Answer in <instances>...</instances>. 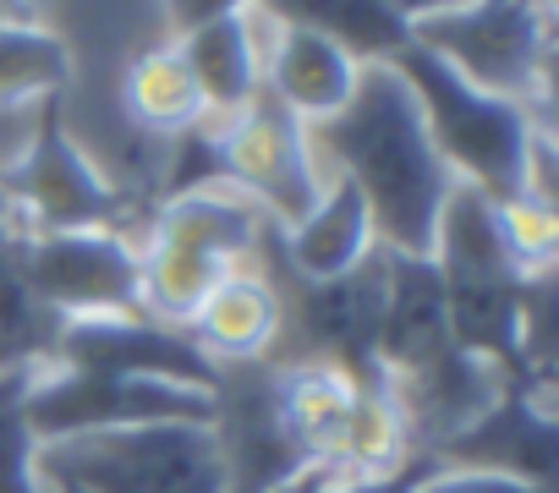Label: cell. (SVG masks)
Instances as JSON below:
<instances>
[{
  "mask_svg": "<svg viewBox=\"0 0 559 493\" xmlns=\"http://www.w3.org/2000/svg\"><path fill=\"white\" fill-rule=\"evenodd\" d=\"M493 208V230L504 241V253L537 275V269H554L559 258V203L537 197V192H515L504 203H488Z\"/></svg>",
  "mask_w": 559,
  "mask_h": 493,
  "instance_id": "26",
  "label": "cell"
},
{
  "mask_svg": "<svg viewBox=\"0 0 559 493\" xmlns=\"http://www.w3.org/2000/svg\"><path fill=\"white\" fill-rule=\"evenodd\" d=\"M34 471L83 493H225L214 433L198 422H148L39 444Z\"/></svg>",
  "mask_w": 559,
  "mask_h": 493,
  "instance_id": "8",
  "label": "cell"
},
{
  "mask_svg": "<svg viewBox=\"0 0 559 493\" xmlns=\"http://www.w3.org/2000/svg\"><path fill=\"white\" fill-rule=\"evenodd\" d=\"M308 143H319L362 192L384 253L433 258L439 214L455 176L433 154L423 110L395 67H362L352 99L330 121L308 127Z\"/></svg>",
  "mask_w": 559,
  "mask_h": 493,
  "instance_id": "1",
  "label": "cell"
},
{
  "mask_svg": "<svg viewBox=\"0 0 559 493\" xmlns=\"http://www.w3.org/2000/svg\"><path fill=\"white\" fill-rule=\"evenodd\" d=\"M412 45L472 88L521 105L537 132H554V0H472L417 23Z\"/></svg>",
  "mask_w": 559,
  "mask_h": 493,
  "instance_id": "7",
  "label": "cell"
},
{
  "mask_svg": "<svg viewBox=\"0 0 559 493\" xmlns=\"http://www.w3.org/2000/svg\"><path fill=\"white\" fill-rule=\"evenodd\" d=\"M56 368L72 373H116V378H165V384H187L214 395L219 384V362L170 324H154L143 313H121V318H67Z\"/></svg>",
  "mask_w": 559,
  "mask_h": 493,
  "instance_id": "15",
  "label": "cell"
},
{
  "mask_svg": "<svg viewBox=\"0 0 559 493\" xmlns=\"http://www.w3.org/2000/svg\"><path fill=\"white\" fill-rule=\"evenodd\" d=\"M247 7H258V0H165L176 34H187V28H198L209 17H225V12H247Z\"/></svg>",
  "mask_w": 559,
  "mask_h": 493,
  "instance_id": "30",
  "label": "cell"
},
{
  "mask_svg": "<svg viewBox=\"0 0 559 493\" xmlns=\"http://www.w3.org/2000/svg\"><path fill=\"white\" fill-rule=\"evenodd\" d=\"M225 493H274L292 477L313 471L302 444L292 438L274 400V362H219L214 417H209Z\"/></svg>",
  "mask_w": 559,
  "mask_h": 493,
  "instance_id": "13",
  "label": "cell"
},
{
  "mask_svg": "<svg viewBox=\"0 0 559 493\" xmlns=\"http://www.w3.org/2000/svg\"><path fill=\"white\" fill-rule=\"evenodd\" d=\"M56 493H83V488H72V482H56Z\"/></svg>",
  "mask_w": 559,
  "mask_h": 493,
  "instance_id": "33",
  "label": "cell"
},
{
  "mask_svg": "<svg viewBox=\"0 0 559 493\" xmlns=\"http://www.w3.org/2000/svg\"><path fill=\"white\" fill-rule=\"evenodd\" d=\"M0 214H7V197H0Z\"/></svg>",
  "mask_w": 559,
  "mask_h": 493,
  "instance_id": "34",
  "label": "cell"
},
{
  "mask_svg": "<svg viewBox=\"0 0 559 493\" xmlns=\"http://www.w3.org/2000/svg\"><path fill=\"white\" fill-rule=\"evenodd\" d=\"M214 395L165 384V378H116V373H72L50 368L28 389V433L34 444H61L83 433L148 428V422H198L209 428Z\"/></svg>",
  "mask_w": 559,
  "mask_h": 493,
  "instance_id": "12",
  "label": "cell"
},
{
  "mask_svg": "<svg viewBox=\"0 0 559 493\" xmlns=\"http://www.w3.org/2000/svg\"><path fill=\"white\" fill-rule=\"evenodd\" d=\"M263 214L247 197L225 192H187L148 214V236L138 241V275H143V318L187 329L203 297L252 264Z\"/></svg>",
  "mask_w": 559,
  "mask_h": 493,
  "instance_id": "5",
  "label": "cell"
},
{
  "mask_svg": "<svg viewBox=\"0 0 559 493\" xmlns=\"http://www.w3.org/2000/svg\"><path fill=\"white\" fill-rule=\"evenodd\" d=\"M274 329H280V302H274V286L258 275V264L225 275L203 297L192 324H187V335L214 362H258V357H269Z\"/></svg>",
  "mask_w": 559,
  "mask_h": 493,
  "instance_id": "20",
  "label": "cell"
},
{
  "mask_svg": "<svg viewBox=\"0 0 559 493\" xmlns=\"http://www.w3.org/2000/svg\"><path fill=\"white\" fill-rule=\"evenodd\" d=\"M121 105H127L132 132H148V137H176L192 121H203V99L176 45H148L127 61Z\"/></svg>",
  "mask_w": 559,
  "mask_h": 493,
  "instance_id": "23",
  "label": "cell"
},
{
  "mask_svg": "<svg viewBox=\"0 0 559 493\" xmlns=\"http://www.w3.org/2000/svg\"><path fill=\"white\" fill-rule=\"evenodd\" d=\"M423 493H554V488H532L515 477H493V471H439L433 482H423Z\"/></svg>",
  "mask_w": 559,
  "mask_h": 493,
  "instance_id": "29",
  "label": "cell"
},
{
  "mask_svg": "<svg viewBox=\"0 0 559 493\" xmlns=\"http://www.w3.org/2000/svg\"><path fill=\"white\" fill-rule=\"evenodd\" d=\"M258 12L274 28H302L330 39L357 67H390L412 45V28L384 0H258Z\"/></svg>",
  "mask_w": 559,
  "mask_h": 493,
  "instance_id": "19",
  "label": "cell"
},
{
  "mask_svg": "<svg viewBox=\"0 0 559 493\" xmlns=\"http://www.w3.org/2000/svg\"><path fill=\"white\" fill-rule=\"evenodd\" d=\"M379 368L406 411L417 449H433L450 433H461L499 389V378L455 346L433 258H406V253H384Z\"/></svg>",
  "mask_w": 559,
  "mask_h": 493,
  "instance_id": "2",
  "label": "cell"
},
{
  "mask_svg": "<svg viewBox=\"0 0 559 493\" xmlns=\"http://www.w3.org/2000/svg\"><path fill=\"white\" fill-rule=\"evenodd\" d=\"M263 17V12H258ZM263 28H269V56H263V88L286 105L297 121H330L346 99H352V88H357V61L352 56H341L330 39H319V34H302V28H274L269 17H263Z\"/></svg>",
  "mask_w": 559,
  "mask_h": 493,
  "instance_id": "16",
  "label": "cell"
},
{
  "mask_svg": "<svg viewBox=\"0 0 559 493\" xmlns=\"http://www.w3.org/2000/svg\"><path fill=\"white\" fill-rule=\"evenodd\" d=\"M444 466H439V455L433 449H412L395 471H384V477H335L330 471V482H324V493H423V482H433Z\"/></svg>",
  "mask_w": 559,
  "mask_h": 493,
  "instance_id": "28",
  "label": "cell"
},
{
  "mask_svg": "<svg viewBox=\"0 0 559 493\" xmlns=\"http://www.w3.org/2000/svg\"><path fill=\"white\" fill-rule=\"evenodd\" d=\"M324 482H330V466H313V471L292 477L286 488H274V493H324Z\"/></svg>",
  "mask_w": 559,
  "mask_h": 493,
  "instance_id": "32",
  "label": "cell"
},
{
  "mask_svg": "<svg viewBox=\"0 0 559 493\" xmlns=\"http://www.w3.org/2000/svg\"><path fill=\"white\" fill-rule=\"evenodd\" d=\"M67 335V313H56L17 269L7 225H0V373H50Z\"/></svg>",
  "mask_w": 559,
  "mask_h": 493,
  "instance_id": "22",
  "label": "cell"
},
{
  "mask_svg": "<svg viewBox=\"0 0 559 493\" xmlns=\"http://www.w3.org/2000/svg\"><path fill=\"white\" fill-rule=\"evenodd\" d=\"M280 246H286V264L302 280H335V275H352L373 253L379 236H373L362 192L346 176H335L297 230H280Z\"/></svg>",
  "mask_w": 559,
  "mask_h": 493,
  "instance_id": "18",
  "label": "cell"
},
{
  "mask_svg": "<svg viewBox=\"0 0 559 493\" xmlns=\"http://www.w3.org/2000/svg\"><path fill=\"white\" fill-rule=\"evenodd\" d=\"M72 83V50L61 34L28 23V17H0V110H34L50 94H67Z\"/></svg>",
  "mask_w": 559,
  "mask_h": 493,
  "instance_id": "24",
  "label": "cell"
},
{
  "mask_svg": "<svg viewBox=\"0 0 559 493\" xmlns=\"http://www.w3.org/2000/svg\"><path fill=\"white\" fill-rule=\"evenodd\" d=\"M412 428H406V411L384 384H368L352 395V417H346V433H341V449H335V477H384L395 471L406 455H412Z\"/></svg>",
  "mask_w": 559,
  "mask_h": 493,
  "instance_id": "25",
  "label": "cell"
},
{
  "mask_svg": "<svg viewBox=\"0 0 559 493\" xmlns=\"http://www.w3.org/2000/svg\"><path fill=\"white\" fill-rule=\"evenodd\" d=\"M258 275L274 286L280 302V329L263 362H324L341 368L357 389L384 384L379 368V318H384V246L335 280H302L286 264L280 246V225L263 219L258 230V253H252Z\"/></svg>",
  "mask_w": 559,
  "mask_h": 493,
  "instance_id": "3",
  "label": "cell"
},
{
  "mask_svg": "<svg viewBox=\"0 0 559 493\" xmlns=\"http://www.w3.org/2000/svg\"><path fill=\"white\" fill-rule=\"evenodd\" d=\"M390 67L406 77V88L423 110L428 143H433V154L444 159V170L455 181H466L488 203H504V197L526 192L537 121L521 105L472 88L439 56H428L423 45H406Z\"/></svg>",
  "mask_w": 559,
  "mask_h": 493,
  "instance_id": "6",
  "label": "cell"
},
{
  "mask_svg": "<svg viewBox=\"0 0 559 493\" xmlns=\"http://www.w3.org/2000/svg\"><path fill=\"white\" fill-rule=\"evenodd\" d=\"M176 50H181V61L192 72V88L203 99V116H214V121H230L236 110H247V99L263 83V45H258L252 7L187 28L176 39Z\"/></svg>",
  "mask_w": 559,
  "mask_h": 493,
  "instance_id": "17",
  "label": "cell"
},
{
  "mask_svg": "<svg viewBox=\"0 0 559 493\" xmlns=\"http://www.w3.org/2000/svg\"><path fill=\"white\" fill-rule=\"evenodd\" d=\"M439 466L450 471H493L532 488H554L559 471V417L554 389L537 384H499L493 400L444 444H433Z\"/></svg>",
  "mask_w": 559,
  "mask_h": 493,
  "instance_id": "14",
  "label": "cell"
},
{
  "mask_svg": "<svg viewBox=\"0 0 559 493\" xmlns=\"http://www.w3.org/2000/svg\"><path fill=\"white\" fill-rule=\"evenodd\" d=\"M39 373H0V493H45L34 471V433H28V389Z\"/></svg>",
  "mask_w": 559,
  "mask_h": 493,
  "instance_id": "27",
  "label": "cell"
},
{
  "mask_svg": "<svg viewBox=\"0 0 559 493\" xmlns=\"http://www.w3.org/2000/svg\"><path fill=\"white\" fill-rule=\"evenodd\" d=\"M433 269L444 286V313H450L455 346L466 357H477L499 384H532L521 368V335H515L526 269L504 253L488 197L472 192L466 181H455L444 197L439 236H433Z\"/></svg>",
  "mask_w": 559,
  "mask_h": 493,
  "instance_id": "4",
  "label": "cell"
},
{
  "mask_svg": "<svg viewBox=\"0 0 559 493\" xmlns=\"http://www.w3.org/2000/svg\"><path fill=\"white\" fill-rule=\"evenodd\" d=\"M219 176L236 181L247 203L280 230H297L324 192L308 121H297L263 83L247 99V110L219 121Z\"/></svg>",
  "mask_w": 559,
  "mask_h": 493,
  "instance_id": "11",
  "label": "cell"
},
{
  "mask_svg": "<svg viewBox=\"0 0 559 493\" xmlns=\"http://www.w3.org/2000/svg\"><path fill=\"white\" fill-rule=\"evenodd\" d=\"M7 219L28 236L50 230H116L127 236V203L105 181V170L67 137V94H50L28 116V137L17 159L0 165Z\"/></svg>",
  "mask_w": 559,
  "mask_h": 493,
  "instance_id": "9",
  "label": "cell"
},
{
  "mask_svg": "<svg viewBox=\"0 0 559 493\" xmlns=\"http://www.w3.org/2000/svg\"><path fill=\"white\" fill-rule=\"evenodd\" d=\"M7 241L23 280L67 318H121L143 313V275H138V241L116 230H50L28 236L7 214Z\"/></svg>",
  "mask_w": 559,
  "mask_h": 493,
  "instance_id": "10",
  "label": "cell"
},
{
  "mask_svg": "<svg viewBox=\"0 0 559 493\" xmlns=\"http://www.w3.org/2000/svg\"><path fill=\"white\" fill-rule=\"evenodd\" d=\"M352 395L357 384L341 368L324 362H274V400L286 417L292 438L302 444V455L313 466H335L346 417H352Z\"/></svg>",
  "mask_w": 559,
  "mask_h": 493,
  "instance_id": "21",
  "label": "cell"
},
{
  "mask_svg": "<svg viewBox=\"0 0 559 493\" xmlns=\"http://www.w3.org/2000/svg\"><path fill=\"white\" fill-rule=\"evenodd\" d=\"M384 7H390L406 28H417V23H428V17H444V12L472 7V0H384Z\"/></svg>",
  "mask_w": 559,
  "mask_h": 493,
  "instance_id": "31",
  "label": "cell"
}]
</instances>
